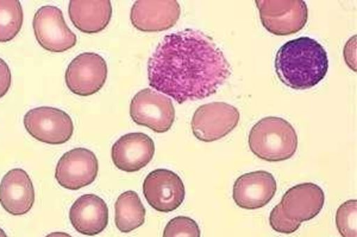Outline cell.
I'll use <instances>...</instances> for the list:
<instances>
[{
	"label": "cell",
	"instance_id": "1",
	"mask_svg": "<svg viewBox=\"0 0 357 237\" xmlns=\"http://www.w3.org/2000/svg\"><path fill=\"white\" fill-rule=\"evenodd\" d=\"M230 76L231 67L222 49L195 28L163 37L148 62L151 89L178 104L212 97Z\"/></svg>",
	"mask_w": 357,
	"mask_h": 237
},
{
	"label": "cell",
	"instance_id": "2",
	"mask_svg": "<svg viewBox=\"0 0 357 237\" xmlns=\"http://www.w3.org/2000/svg\"><path fill=\"white\" fill-rule=\"evenodd\" d=\"M329 58L324 47L310 37H299L284 43L275 57V72L284 85L306 90L324 80Z\"/></svg>",
	"mask_w": 357,
	"mask_h": 237
},
{
	"label": "cell",
	"instance_id": "3",
	"mask_svg": "<svg viewBox=\"0 0 357 237\" xmlns=\"http://www.w3.org/2000/svg\"><path fill=\"white\" fill-rule=\"evenodd\" d=\"M248 142L256 157L276 163L291 159L296 154L298 136L289 121L267 117L252 127Z\"/></svg>",
	"mask_w": 357,
	"mask_h": 237
},
{
	"label": "cell",
	"instance_id": "4",
	"mask_svg": "<svg viewBox=\"0 0 357 237\" xmlns=\"http://www.w3.org/2000/svg\"><path fill=\"white\" fill-rule=\"evenodd\" d=\"M261 23L276 36L299 33L309 19L307 5L303 0H257Z\"/></svg>",
	"mask_w": 357,
	"mask_h": 237
},
{
	"label": "cell",
	"instance_id": "5",
	"mask_svg": "<svg viewBox=\"0 0 357 237\" xmlns=\"http://www.w3.org/2000/svg\"><path fill=\"white\" fill-rule=\"evenodd\" d=\"M130 115L137 125L156 133H166L174 124L175 107L169 97L146 88L138 92L131 101Z\"/></svg>",
	"mask_w": 357,
	"mask_h": 237
},
{
	"label": "cell",
	"instance_id": "6",
	"mask_svg": "<svg viewBox=\"0 0 357 237\" xmlns=\"http://www.w3.org/2000/svg\"><path fill=\"white\" fill-rule=\"evenodd\" d=\"M240 122V112L227 102L200 106L192 117V132L197 139L212 142L227 137Z\"/></svg>",
	"mask_w": 357,
	"mask_h": 237
},
{
	"label": "cell",
	"instance_id": "7",
	"mask_svg": "<svg viewBox=\"0 0 357 237\" xmlns=\"http://www.w3.org/2000/svg\"><path fill=\"white\" fill-rule=\"evenodd\" d=\"M25 129L31 137L49 145H61L72 138L73 121L67 113L54 107H38L24 117Z\"/></svg>",
	"mask_w": 357,
	"mask_h": 237
},
{
	"label": "cell",
	"instance_id": "8",
	"mask_svg": "<svg viewBox=\"0 0 357 237\" xmlns=\"http://www.w3.org/2000/svg\"><path fill=\"white\" fill-rule=\"evenodd\" d=\"M33 33L38 44L52 53H63L77 45L75 33L68 28L61 10L43 6L33 17Z\"/></svg>",
	"mask_w": 357,
	"mask_h": 237
},
{
	"label": "cell",
	"instance_id": "9",
	"mask_svg": "<svg viewBox=\"0 0 357 237\" xmlns=\"http://www.w3.org/2000/svg\"><path fill=\"white\" fill-rule=\"evenodd\" d=\"M107 65L100 55L85 53L75 57L66 70V85L79 97H91L105 85Z\"/></svg>",
	"mask_w": 357,
	"mask_h": 237
},
{
	"label": "cell",
	"instance_id": "10",
	"mask_svg": "<svg viewBox=\"0 0 357 237\" xmlns=\"http://www.w3.org/2000/svg\"><path fill=\"white\" fill-rule=\"evenodd\" d=\"M143 193L148 204L160 213H172L185 201V185L171 170L158 169L143 181Z\"/></svg>",
	"mask_w": 357,
	"mask_h": 237
},
{
	"label": "cell",
	"instance_id": "11",
	"mask_svg": "<svg viewBox=\"0 0 357 237\" xmlns=\"http://www.w3.org/2000/svg\"><path fill=\"white\" fill-rule=\"evenodd\" d=\"M99 163L92 151L74 149L65 153L56 165L55 178L62 188L80 190L92 184L98 176Z\"/></svg>",
	"mask_w": 357,
	"mask_h": 237
},
{
	"label": "cell",
	"instance_id": "12",
	"mask_svg": "<svg viewBox=\"0 0 357 237\" xmlns=\"http://www.w3.org/2000/svg\"><path fill=\"white\" fill-rule=\"evenodd\" d=\"M181 8L176 0H137L131 8L135 28L143 33H160L178 23Z\"/></svg>",
	"mask_w": 357,
	"mask_h": 237
},
{
	"label": "cell",
	"instance_id": "13",
	"mask_svg": "<svg viewBox=\"0 0 357 237\" xmlns=\"http://www.w3.org/2000/svg\"><path fill=\"white\" fill-rule=\"evenodd\" d=\"M324 203V191L313 183H304L287 190L278 206L286 218L301 224L316 218Z\"/></svg>",
	"mask_w": 357,
	"mask_h": 237
},
{
	"label": "cell",
	"instance_id": "14",
	"mask_svg": "<svg viewBox=\"0 0 357 237\" xmlns=\"http://www.w3.org/2000/svg\"><path fill=\"white\" fill-rule=\"evenodd\" d=\"M275 178L267 171L245 173L234 184L232 197L242 209L256 210L264 208L275 196Z\"/></svg>",
	"mask_w": 357,
	"mask_h": 237
},
{
	"label": "cell",
	"instance_id": "15",
	"mask_svg": "<svg viewBox=\"0 0 357 237\" xmlns=\"http://www.w3.org/2000/svg\"><path fill=\"white\" fill-rule=\"evenodd\" d=\"M111 154L117 169L137 172L153 161L154 141L144 133H128L114 142Z\"/></svg>",
	"mask_w": 357,
	"mask_h": 237
},
{
	"label": "cell",
	"instance_id": "16",
	"mask_svg": "<svg viewBox=\"0 0 357 237\" xmlns=\"http://www.w3.org/2000/svg\"><path fill=\"white\" fill-rule=\"evenodd\" d=\"M35 203V189L28 172L13 169L5 174L0 183V204L13 216L28 213Z\"/></svg>",
	"mask_w": 357,
	"mask_h": 237
},
{
	"label": "cell",
	"instance_id": "17",
	"mask_svg": "<svg viewBox=\"0 0 357 237\" xmlns=\"http://www.w3.org/2000/svg\"><path fill=\"white\" fill-rule=\"evenodd\" d=\"M69 220L77 233L96 236L109 224V208L105 201L96 195H84L72 205Z\"/></svg>",
	"mask_w": 357,
	"mask_h": 237
},
{
	"label": "cell",
	"instance_id": "18",
	"mask_svg": "<svg viewBox=\"0 0 357 237\" xmlns=\"http://www.w3.org/2000/svg\"><path fill=\"white\" fill-rule=\"evenodd\" d=\"M68 15L82 33H100L110 23L112 4L109 0H70Z\"/></svg>",
	"mask_w": 357,
	"mask_h": 237
},
{
	"label": "cell",
	"instance_id": "19",
	"mask_svg": "<svg viewBox=\"0 0 357 237\" xmlns=\"http://www.w3.org/2000/svg\"><path fill=\"white\" fill-rule=\"evenodd\" d=\"M114 222L119 231L130 233L146 222V208L135 191L122 193L114 205Z\"/></svg>",
	"mask_w": 357,
	"mask_h": 237
},
{
	"label": "cell",
	"instance_id": "20",
	"mask_svg": "<svg viewBox=\"0 0 357 237\" xmlns=\"http://www.w3.org/2000/svg\"><path fill=\"white\" fill-rule=\"evenodd\" d=\"M24 13L18 0H0V42H10L21 31Z\"/></svg>",
	"mask_w": 357,
	"mask_h": 237
},
{
	"label": "cell",
	"instance_id": "21",
	"mask_svg": "<svg viewBox=\"0 0 357 237\" xmlns=\"http://www.w3.org/2000/svg\"><path fill=\"white\" fill-rule=\"evenodd\" d=\"M336 227L343 237H357V201L350 199L337 209Z\"/></svg>",
	"mask_w": 357,
	"mask_h": 237
},
{
	"label": "cell",
	"instance_id": "22",
	"mask_svg": "<svg viewBox=\"0 0 357 237\" xmlns=\"http://www.w3.org/2000/svg\"><path fill=\"white\" fill-rule=\"evenodd\" d=\"M163 237H202L198 223L186 216L172 218L163 230Z\"/></svg>",
	"mask_w": 357,
	"mask_h": 237
},
{
	"label": "cell",
	"instance_id": "23",
	"mask_svg": "<svg viewBox=\"0 0 357 237\" xmlns=\"http://www.w3.org/2000/svg\"><path fill=\"white\" fill-rule=\"evenodd\" d=\"M269 223H271L273 229L281 234L296 233V230L301 228V224H298L296 222L291 221L289 218H286L284 213H281V210L279 209L278 205L271 213Z\"/></svg>",
	"mask_w": 357,
	"mask_h": 237
},
{
	"label": "cell",
	"instance_id": "24",
	"mask_svg": "<svg viewBox=\"0 0 357 237\" xmlns=\"http://www.w3.org/2000/svg\"><path fill=\"white\" fill-rule=\"evenodd\" d=\"M11 87V70L8 63L0 58V99L8 94Z\"/></svg>",
	"mask_w": 357,
	"mask_h": 237
},
{
	"label": "cell",
	"instance_id": "25",
	"mask_svg": "<svg viewBox=\"0 0 357 237\" xmlns=\"http://www.w3.org/2000/svg\"><path fill=\"white\" fill-rule=\"evenodd\" d=\"M356 36H353L350 38L344 47V51H343V56H344L345 63L348 65L350 69H353L354 72L357 70L356 63Z\"/></svg>",
	"mask_w": 357,
	"mask_h": 237
},
{
	"label": "cell",
	"instance_id": "26",
	"mask_svg": "<svg viewBox=\"0 0 357 237\" xmlns=\"http://www.w3.org/2000/svg\"><path fill=\"white\" fill-rule=\"evenodd\" d=\"M45 237H73L68 235L67 233H62V231H57V233L48 234Z\"/></svg>",
	"mask_w": 357,
	"mask_h": 237
},
{
	"label": "cell",
	"instance_id": "27",
	"mask_svg": "<svg viewBox=\"0 0 357 237\" xmlns=\"http://www.w3.org/2000/svg\"><path fill=\"white\" fill-rule=\"evenodd\" d=\"M0 237H8L6 233H5L4 230L1 229V228H0Z\"/></svg>",
	"mask_w": 357,
	"mask_h": 237
}]
</instances>
